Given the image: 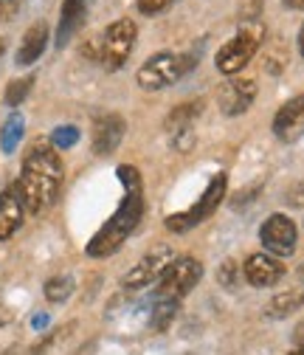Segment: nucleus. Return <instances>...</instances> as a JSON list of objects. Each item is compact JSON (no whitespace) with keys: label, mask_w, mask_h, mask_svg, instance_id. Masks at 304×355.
Wrapping results in <instances>:
<instances>
[{"label":"nucleus","mask_w":304,"mask_h":355,"mask_svg":"<svg viewBox=\"0 0 304 355\" xmlns=\"http://www.w3.org/2000/svg\"><path fill=\"white\" fill-rule=\"evenodd\" d=\"M118 181L124 184V198L118 203V209L110 214L107 223L91 237L88 243V257L105 259L110 254H116L121 248V243L136 232V226L144 217V187H141V175L136 166L121 164L118 166Z\"/></svg>","instance_id":"f257e3e1"},{"label":"nucleus","mask_w":304,"mask_h":355,"mask_svg":"<svg viewBox=\"0 0 304 355\" xmlns=\"http://www.w3.org/2000/svg\"><path fill=\"white\" fill-rule=\"evenodd\" d=\"M15 187L23 200V209L31 214H39L42 209H48L57 200L60 187H62V161L51 144L39 141L28 150Z\"/></svg>","instance_id":"f03ea898"},{"label":"nucleus","mask_w":304,"mask_h":355,"mask_svg":"<svg viewBox=\"0 0 304 355\" xmlns=\"http://www.w3.org/2000/svg\"><path fill=\"white\" fill-rule=\"evenodd\" d=\"M262 40H265V26L259 23L256 17H248L237 28V34L226 42L220 51H217V60H214L217 71L226 73V76L240 73L253 60V54L259 51V46H262Z\"/></svg>","instance_id":"7ed1b4c3"},{"label":"nucleus","mask_w":304,"mask_h":355,"mask_svg":"<svg viewBox=\"0 0 304 355\" xmlns=\"http://www.w3.org/2000/svg\"><path fill=\"white\" fill-rule=\"evenodd\" d=\"M197 65V57L195 54H172V51H161L155 57H150L136 79L144 91H163L166 85H175L178 79H184L192 68Z\"/></svg>","instance_id":"20e7f679"},{"label":"nucleus","mask_w":304,"mask_h":355,"mask_svg":"<svg viewBox=\"0 0 304 355\" xmlns=\"http://www.w3.org/2000/svg\"><path fill=\"white\" fill-rule=\"evenodd\" d=\"M226 187H229V178H226L223 172H217L211 181H208V187L203 189V195H200V200H197L195 206H189L186 211H178V214H169V217H166V229L175 232V234H184V232L200 226L203 220H208V217L217 211V206L223 203Z\"/></svg>","instance_id":"39448f33"},{"label":"nucleus","mask_w":304,"mask_h":355,"mask_svg":"<svg viewBox=\"0 0 304 355\" xmlns=\"http://www.w3.org/2000/svg\"><path fill=\"white\" fill-rule=\"evenodd\" d=\"M136 37H138V28H136V23L129 17L113 20L105 28V34L99 37V62L107 71H118L127 62V57L133 54Z\"/></svg>","instance_id":"423d86ee"},{"label":"nucleus","mask_w":304,"mask_h":355,"mask_svg":"<svg viewBox=\"0 0 304 355\" xmlns=\"http://www.w3.org/2000/svg\"><path fill=\"white\" fill-rule=\"evenodd\" d=\"M203 277V262L195 257H175V262L166 268L161 277V285L155 291V302L169 299V302H181Z\"/></svg>","instance_id":"0eeeda50"},{"label":"nucleus","mask_w":304,"mask_h":355,"mask_svg":"<svg viewBox=\"0 0 304 355\" xmlns=\"http://www.w3.org/2000/svg\"><path fill=\"white\" fill-rule=\"evenodd\" d=\"M175 262V251H172L169 245H155L150 254H144L133 268H129V274L124 277V288L127 291H138V288H147L152 285L155 279H161L166 274V268Z\"/></svg>","instance_id":"6e6552de"},{"label":"nucleus","mask_w":304,"mask_h":355,"mask_svg":"<svg viewBox=\"0 0 304 355\" xmlns=\"http://www.w3.org/2000/svg\"><path fill=\"white\" fill-rule=\"evenodd\" d=\"M259 243L274 257H290L296 251V226L287 214H271L262 229H259Z\"/></svg>","instance_id":"1a4fd4ad"},{"label":"nucleus","mask_w":304,"mask_h":355,"mask_svg":"<svg viewBox=\"0 0 304 355\" xmlns=\"http://www.w3.org/2000/svg\"><path fill=\"white\" fill-rule=\"evenodd\" d=\"M242 274L253 288H271L285 277V265L274 254H251L242 265Z\"/></svg>","instance_id":"9d476101"},{"label":"nucleus","mask_w":304,"mask_h":355,"mask_svg":"<svg viewBox=\"0 0 304 355\" xmlns=\"http://www.w3.org/2000/svg\"><path fill=\"white\" fill-rule=\"evenodd\" d=\"M274 136L279 141H296L304 136V94L293 96L274 116Z\"/></svg>","instance_id":"9b49d317"},{"label":"nucleus","mask_w":304,"mask_h":355,"mask_svg":"<svg viewBox=\"0 0 304 355\" xmlns=\"http://www.w3.org/2000/svg\"><path fill=\"white\" fill-rule=\"evenodd\" d=\"M256 99V85L251 79H231L220 91V107L226 116H240L245 113Z\"/></svg>","instance_id":"f8f14e48"},{"label":"nucleus","mask_w":304,"mask_h":355,"mask_svg":"<svg viewBox=\"0 0 304 355\" xmlns=\"http://www.w3.org/2000/svg\"><path fill=\"white\" fill-rule=\"evenodd\" d=\"M124 130H127V124H124L121 116H116V113L102 116L96 121V127H93V153L96 155L116 153L118 144H121V139H124Z\"/></svg>","instance_id":"ddd939ff"},{"label":"nucleus","mask_w":304,"mask_h":355,"mask_svg":"<svg viewBox=\"0 0 304 355\" xmlns=\"http://www.w3.org/2000/svg\"><path fill=\"white\" fill-rule=\"evenodd\" d=\"M84 15H88V0H62V12L57 23V49H65L73 40V34L82 28Z\"/></svg>","instance_id":"4468645a"},{"label":"nucleus","mask_w":304,"mask_h":355,"mask_svg":"<svg viewBox=\"0 0 304 355\" xmlns=\"http://www.w3.org/2000/svg\"><path fill=\"white\" fill-rule=\"evenodd\" d=\"M23 200L17 195V187L0 192V240H9L23 226Z\"/></svg>","instance_id":"2eb2a0df"},{"label":"nucleus","mask_w":304,"mask_h":355,"mask_svg":"<svg viewBox=\"0 0 304 355\" xmlns=\"http://www.w3.org/2000/svg\"><path fill=\"white\" fill-rule=\"evenodd\" d=\"M46 46H48V26H46V23H34V26L26 31L23 42H20L15 62L23 65V68L31 65V62H37V60L42 57V51H46Z\"/></svg>","instance_id":"dca6fc26"},{"label":"nucleus","mask_w":304,"mask_h":355,"mask_svg":"<svg viewBox=\"0 0 304 355\" xmlns=\"http://www.w3.org/2000/svg\"><path fill=\"white\" fill-rule=\"evenodd\" d=\"M301 304H304V291H285V293H279V296L271 299V304H268V316H274V319H285V316L296 313Z\"/></svg>","instance_id":"f3484780"},{"label":"nucleus","mask_w":304,"mask_h":355,"mask_svg":"<svg viewBox=\"0 0 304 355\" xmlns=\"http://www.w3.org/2000/svg\"><path fill=\"white\" fill-rule=\"evenodd\" d=\"M23 130H26V121L20 113H12L3 124V130H0V150H3L6 155H12L17 150V144L23 141Z\"/></svg>","instance_id":"a211bd4d"},{"label":"nucleus","mask_w":304,"mask_h":355,"mask_svg":"<svg viewBox=\"0 0 304 355\" xmlns=\"http://www.w3.org/2000/svg\"><path fill=\"white\" fill-rule=\"evenodd\" d=\"M175 316H178V302L161 299V302L155 304V310H152V330H158V333L169 330V324L175 322Z\"/></svg>","instance_id":"6ab92c4d"},{"label":"nucleus","mask_w":304,"mask_h":355,"mask_svg":"<svg viewBox=\"0 0 304 355\" xmlns=\"http://www.w3.org/2000/svg\"><path fill=\"white\" fill-rule=\"evenodd\" d=\"M73 293V277H68V274H60V277H51L48 282H46V299L48 302H65L68 296Z\"/></svg>","instance_id":"aec40b11"},{"label":"nucleus","mask_w":304,"mask_h":355,"mask_svg":"<svg viewBox=\"0 0 304 355\" xmlns=\"http://www.w3.org/2000/svg\"><path fill=\"white\" fill-rule=\"evenodd\" d=\"M200 113V102L197 105H181L175 113H169L166 119V130L175 132V130H184V127H192V119Z\"/></svg>","instance_id":"412c9836"},{"label":"nucleus","mask_w":304,"mask_h":355,"mask_svg":"<svg viewBox=\"0 0 304 355\" xmlns=\"http://www.w3.org/2000/svg\"><path fill=\"white\" fill-rule=\"evenodd\" d=\"M76 141H79V130L73 124H62L51 132V147L54 150H71Z\"/></svg>","instance_id":"4be33fe9"},{"label":"nucleus","mask_w":304,"mask_h":355,"mask_svg":"<svg viewBox=\"0 0 304 355\" xmlns=\"http://www.w3.org/2000/svg\"><path fill=\"white\" fill-rule=\"evenodd\" d=\"M31 85H34V79L31 76H26V79H15L9 87H6V105L9 107H17V105H23V99L28 96V91H31Z\"/></svg>","instance_id":"5701e85b"},{"label":"nucleus","mask_w":304,"mask_h":355,"mask_svg":"<svg viewBox=\"0 0 304 355\" xmlns=\"http://www.w3.org/2000/svg\"><path fill=\"white\" fill-rule=\"evenodd\" d=\"M217 282H220L223 288H237L240 285V265L234 259H226L220 265V271H217Z\"/></svg>","instance_id":"b1692460"},{"label":"nucleus","mask_w":304,"mask_h":355,"mask_svg":"<svg viewBox=\"0 0 304 355\" xmlns=\"http://www.w3.org/2000/svg\"><path fill=\"white\" fill-rule=\"evenodd\" d=\"M169 3H172V0H136V9H138L141 15H147V17H155V15L166 12Z\"/></svg>","instance_id":"393cba45"},{"label":"nucleus","mask_w":304,"mask_h":355,"mask_svg":"<svg viewBox=\"0 0 304 355\" xmlns=\"http://www.w3.org/2000/svg\"><path fill=\"white\" fill-rule=\"evenodd\" d=\"M17 12H20V3H17V0H0V23L15 20Z\"/></svg>","instance_id":"a878e982"},{"label":"nucleus","mask_w":304,"mask_h":355,"mask_svg":"<svg viewBox=\"0 0 304 355\" xmlns=\"http://www.w3.org/2000/svg\"><path fill=\"white\" fill-rule=\"evenodd\" d=\"M48 322H51L48 313H37V316H31V327H34V330H46Z\"/></svg>","instance_id":"bb28decb"},{"label":"nucleus","mask_w":304,"mask_h":355,"mask_svg":"<svg viewBox=\"0 0 304 355\" xmlns=\"http://www.w3.org/2000/svg\"><path fill=\"white\" fill-rule=\"evenodd\" d=\"M287 9H304V0H285Z\"/></svg>","instance_id":"cd10ccee"},{"label":"nucleus","mask_w":304,"mask_h":355,"mask_svg":"<svg viewBox=\"0 0 304 355\" xmlns=\"http://www.w3.org/2000/svg\"><path fill=\"white\" fill-rule=\"evenodd\" d=\"M296 341H298V344H304V324H298V327H296Z\"/></svg>","instance_id":"c85d7f7f"},{"label":"nucleus","mask_w":304,"mask_h":355,"mask_svg":"<svg viewBox=\"0 0 304 355\" xmlns=\"http://www.w3.org/2000/svg\"><path fill=\"white\" fill-rule=\"evenodd\" d=\"M298 51H301V57H304V26H301V31H298Z\"/></svg>","instance_id":"c756f323"},{"label":"nucleus","mask_w":304,"mask_h":355,"mask_svg":"<svg viewBox=\"0 0 304 355\" xmlns=\"http://www.w3.org/2000/svg\"><path fill=\"white\" fill-rule=\"evenodd\" d=\"M290 355H304V344H298V347H296V349H293Z\"/></svg>","instance_id":"7c9ffc66"},{"label":"nucleus","mask_w":304,"mask_h":355,"mask_svg":"<svg viewBox=\"0 0 304 355\" xmlns=\"http://www.w3.org/2000/svg\"><path fill=\"white\" fill-rule=\"evenodd\" d=\"M3 51H6V42H3V40H0V54H3Z\"/></svg>","instance_id":"2f4dec72"}]
</instances>
